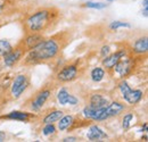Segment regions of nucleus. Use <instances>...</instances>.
Listing matches in <instances>:
<instances>
[{
    "label": "nucleus",
    "mask_w": 148,
    "mask_h": 142,
    "mask_svg": "<svg viewBox=\"0 0 148 142\" xmlns=\"http://www.w3.org/2000/svg\"><path fill=\"white\" fill-rule=\"evenodd\" d=\"M72 39L73 33L70 30H65L55 33L50 38H46L34 49L30 50L24 56L22 64L24 66H37L56 60L71 43Z\"/></svg>",
    "instance_id": "f257e3e1"
},
{
    "label": "nucleus",
    "mask_w": 148,
    "mask_h": 142,
    "mask_svg": "<svg viewBox=\"0 0 148 142\" xmlns=\"http://www.w3.org/2000/svg\"><path fill=\"white\" fill-rule=\"evenodd\" d=\"M87 138L90 141H103L104 139H107L108 135L99 126H97V125H90L89 126V130H88V133H87Z\"/></svg>",
    "instance_id": "4468645a"
},
{
    "label": "nucleus",
    "mask_w": 148,
    "mask_h": 142,
    "mask_svg": "<svg viewBox=\"0 0 148 142\" xmlns=\"http://www.w3.org/2000/svg\"><path fill=\"white\" fill-rule=\"evenodd\" d=\"M45 39H46V36H43V34L30 33V34H25V38H23L19 41V43L22 44V47L25 49V51L27 53L30 50L34 49L38 44H40Z\"/></svg>",
    "instance_id": "9b49d317"
},
{
    "label": "nucleus",
    "mask_w": 148,
    "mask_h": 142,
    "mask_svg": "<svg viewBox=\"0 0 148 142\" xmlns=\"http://www.w3.org/2000/svg\"><path fill=\"white\" fill-rule=\"evenodd\" d=\"M57 100L63 106H65V105L76 106L79 104V99L75 96L71 94L67 91V89H65V88H62V89L58 91V93H57Z\"/></svg>",
    "instance_id": "ddd939ff"
},
{
    "label": "nucleus",
    "mask_w": 148,
    "mask_h": 142,
    "mask_svg": "<svg viewBox=\"0 0 148 142\" xmlns=\"http://www.w3.org/2000/svg\"><path fill=\"white\" fill-rule=\"evenodd\" d=\"M136 66H137V58L132 56V53H130L117 61L112 73L116 74L120 77V80H123L133 73Z\"/></svg>",
    "instance_id": "20e7f679"
},
{
    "label": "nucleus",
    "mask_w": 148,
    "mask_h": 142,
    "mask_svg": "<svg viewBox=\"0 0 148 142\" xmlns=\"http://www.w3.org/2000/svg\"><path fill=\"white\" fill-rule=\"evenodd\" d=\"M147 139H148V137H147V135H144V137L141 138V140H144V141H147Z\"/></svg>",
    "instance_id": "2f4dec72"
},
{
    "label": "nucleus",
    "mask_w": 148,
    "mask_h": 142,
    "mask_svg": "<svg viewBox=\"0 0 148 142\" xmlns=\"http://www.w3.org/2000/svg\"><path fill=\"white\" fill-rule=\"evenodd\" d=\"M12 49H13V46L8 40H6V39L0 40V57L6 56Z\"/></svg>",
    "instance_id": "aec40b11"
},
{
    "label": "nucleus",
    "mask_w": 148,
    "mask_h": 142,
    "mask_svg": "<svg viewBox=\"0 0 148 142\" xmlns=\"http://www.w3.org/2000/svg\"><path fill=\"white\" fill-rule=\"evenodd\" d=\"M122 27H125V29H130L131 25L127 22H121V20H114L110 24V29L113 31H117L119 29H122Z\"/></svg>",
    "instance_id": "4be33fe9"
},
{
    "label": "nucleus",
    "mask_w": 148,
    "mask_h": 142,
    "mask_svg": "<svg viewBox=\"0 0 148 142\" xmlns=\"http://www.w3.org/2000/svg\"><path fill=\"white\" fill-rule=\"evenodd\" d=\"M53 92H54V88H51L49 84H46L40 90H38L36 92V94L30 100H27V102L23 107L27 108L30 111L38 113V111H40L42 109V107L45 106L46 102L50 99Z\"/></svg>",
    "instance_id": "7ed1b4c3"
},
{
    "label": "nucleus",
    "mask_w": 148,
    "mask_h": 142,
    "mask_svg": "<svg viewBox=\"0 0 148 142\" xmlns=\"http://www.w3.org/2000/svg\"><path fill=\"white\" fill-rule=\"evenodd\" d=\"M148 50V39L147 36H141L139 39H137L131 48V51L133 55H138V56H143L146 55Z\"/></svg>",
    "instance_id": "2eb2a0df"
},
{
    "label": "nucleus",
    "mask_w": 148,
    "mask_h": 142,
    "mask_svg": "<svg viewBox=\"0 0 148 142\" xmlns=\"http://www.w3.org/2000/svg\"><path fill=\"white\" fill-rule=\"evenodd\" d=\"M26 55L25 49L22 47L21 43H17L15 47H13V49L7 53L6 56H3V64L7 67H14L15 65H17L19 61L24 58V56Z\"/></svg>",
    "instance_id": "1a4fd4ad"
},
{
    "label": "nucleus",
    "mask_w": 148,
    "mask_h": 142,
    "mask_svg": "<svg viewBox=\"0 0 148 142\" xmlns=\"http://www.w3.org/2000/svg\"><path fill=\"white\" fill-rule=\"evenodd\" d=\"M6 138H7V135H6V132H3V131H0V142L6 141Z\"/></svg>",
    "instance_id": "bb28decb"
},
{
    "label": "nucleus",
    "mask_w": 148,
    "mask_h": 142,
    "mask_svg": "<svg viewBox=\"0 0 148 142\" xmlns=\"http://www.w3.org/2000/svg\"><path fill=\"white\" fill-rule=\"evenodd\" d=\"M125 105L122 102V101H119V100H114L110 102L106 107H104L99 118H98V122H104L111 117H115V116H119L120 114H122L124 110H125Z\"/></svg>",
    "instance_id": "6e6552de"
},
{
    "label": "nucleus",
    "mask_w": 148,
    "mask_h": 142,
    "mask_svg": "<svg viewBox=\"0 0 148 142\" xmlns=\"http://www.w3.org/2000/svg\"><path fill=\"white\" fill-rule=\"evenodd\" d=\"M108 104H110V100L105 96L99 94V93H93L89 98L88 106L92 107V108H103V107H106Z\"/></svg>",
    "instance_id": "dca6fc26"
},
{
    "label": "nucleus",
    "mask_w": 148,
    "mask_h": 142,
    "mask_svg": "<svg viewBox=\"0 0 148 142\" xmlns=\"http://www.w3.org/2000/svg\"><path fill=\"white\" fill-rule=\"evenodd\" d=\"M36 117H37V115L33 111L32 113H27V111L14 110V111H10L9 114H6V115L0 116V119H10V121H17V122L29 123L31 119H33Z\"/></svg>",
    "instance_id": "f8f14e48"
},
{
    "label": "nucleus",
    "mask_w": 148,
    "mask_h": 142,
    "mask_svg": "<svg viewBox=\"0 0 148 142\" xmlns=\"http://www.w3.org/2000/svg\"><path fill=\"white\" fill-rule=\"evenodd\" d=\"M143 130H144V132H147V123H144V126H143Z\"/></svg>",
    "instance_id": "7c9ffc66"
},
{
    "label": "nucleus",
    "mask_w": 148,
    "mask_h": 142,
    "mask_svg": "<svg viewBox=\"0 0 148 142\" xmlns=\"http://www.w3.org/2000/svg\"><path fill=\"white\" fill-rule=\"evenodd\" d=\"M105 74H106V71L104 70V67H95L90 73V77L95 83H98L104 80Z\"/></svg>",
    "instance_id": "6ab92c4d"
},
{
    "label": "nucleus",
    "mask_w": 148,
    "mask_h": 142,
    "mask_svg": "<svg viewBox=\"0 0 148 142\" xmlns=\"http://www.w3.org/2000/svg\"><path fill=\"white\" fill-rule=\"evenodd\" d=\"M5 3H6V2H5L3 0H0V13L5 9V7H6V5H5Z\"/></svg>",
    "instance_id": "cd10ccee"
},
{
    "label": "nucleus",
    "mask_w": 148,
    "mask_h": 142,
    "mask_svg": "<svg viewBox=\"0 0 148 142\" xmlns=\"http://www.w3.org/2000/svg\"><path fill=\"white\" fill-rule=\"evenodd\" d=\"M73 115H63L58 121H57V128L60 131V132H64V131H67L70 128V126L72 125L74 121Z\"/></svg>",
    "instance_id": "a211bd4d"
},
{
    "label": "nucleus",
    "mask_w": 148,
    "mask_h": 142,
    "mask_svg": "<svg viewBox=\"0 0 148 142\" xmlns=\"http://www.w3.org/2000/svg\"><path fill=\"white\" fill-rule=\"evenodd\" d=\"M56 133V126L55 123H50V124H45L42 127V134L46 137H50Z\"/></svg>",
    "instance_id": "5701e85b"
},
{
    "label": "nucleus",
    "mask_w": 148,
    "mask_h": 142,
    "mask_svg": "<svg viewBox=\"0 0 148 142\" xmlns=\"http://www.w3.org/2000/svg\"><path fill=\"white\" fill-rule=\"evenodd\" d=\"M30 85H31V81H30V76L27 74H24V73L17 74L15 76V79L13 80L10 90H9L10 100L19 99Z\"/></svg>",
    "instance_id": "423d86ee"
},
{
    "label": "nucleus",
    "mask_w": 148,
    "mask_h": 142,
    "mask_svg": "<svg viewBox=\"0 0 148 142\" xmlns=\"http://www.w3.org/2000/svg\"><path fill=\"white\" fill-rule=\"evenodd\" d=\"M143 5H144V8L148 7V0H144V1H143Z\"/></svg>",
    "instance_id": "c756f323"
},
{
    "label": "nucleus",
    "mask_w": 148,
    "mask_h": 142,
    "mask_svg": "<svg viewBox=\"0 0 148 142\" xmlns=\"http://www.w3.org/2000/svg\"><path fill=\"white\" fill-rule=\"evenodd\" d=\"M63 142H75V141H80V138H77V137H67V138H64Z\"/></svg>",
    "instance_id": "a878e982"
},
{
    "label": "nucleus",
    "mask_w": 148,
    "mask_h": 142,
    "mask_svg": "<svg viewBox=\"0 0 148 142\" xmlns=\"http://www.w3.org/2000/svg\"><path fill=\"white\" fill-rule=\"evenodd\" d=\"M84 7L87 8H92V9H104L107 7V3L104 2H95V1H88L84 3Z\"/></svg>",
    "instance_id": "b1692460"
},
{
    "label": "nucleus",
    "mask_w": 148,
    "mask_h": 142,
    "mask_svg": "<svg viewBox=\"0 0 148 142\" xmlns=\"http://www.w3.org/2000/svg\"><path fill=\"white\" fill-rule=\"evenodd\" d=\"M107 1H110V2H111V1H114V0H107Z\"/></svg>",
    "instance_id": "473e14b6"
},
{
    "label": "nucleus",
    "mask_w": 148,
    "mask_h": 142,
    "mask_svg": "<svg viewBox=\"0 0 148 142\" xmlns=\"http://www.w3.org/2000/svg\"><path fill=\"white\" fill-rule=\"evenodd\" d=\"M64 115V111L63 110H59V109H53L50 110L49 113H47L45 115V117L42 118V123L43 124H50V123H56L62 116Z\"/></svg>",
    "instance_id": "f3484780"
},
{
    "label": "nucleus",
    "mask_w": 148,
    "mask_h": 142,
    "mask_svg": "<svg viewBox=\"0 0 148 142\" xmlns=\"http://www.w3.org/2000/svg\"><path fill=\"white\" fill-rule=\"evenodd\" d=\"M117 89L120 91L122 99L129 105H137L144 98V92L140 89H132L129 83L123 79L117 84Z\"/></svg>",
    "instance_id": "39448f33"
},
{
    "label": "nucleus",
    "mask_w": 148,
    "mask_h": 142,
    "mask_svg": "<svg viewBox=\"0 0 148 142\" xmlns=\"http://www.w3.org/2000/svg\"><path fill=\"white\" fill-rule=\"evenodd\" d=\"M79 71H80L79 60H76L74 63H71V64H67V65H64L59 71L57 72L56 80L59 83H69V82H72V81H74L77 77Z\"/></svg>",
    "instance_id": "0eeeda50"
},
{
    "label": "nucleus",
    "mask_w": 148,
    "mask_h": 142,
    "mask_svg": "<svg viewBox=\"0 0 148 142\" xmlns=\"http://www.w3.org/2000/svg\"><path fill=\"white\" fill-rule=\"evenodd\" d=\"M132 119H133V113H131V111L123 116V118H122V127H123L124 131H128L130 128Z\"/></svg>",
    "instance_id": "412c9836"
},
{
    "label": "nucleus",
    "mask_w": 148,
    "mask_h": 142,
    "mask_svg": "<svg viewBox=\"0 0 148 142\" xmlns=\"http://www.w3.org/2000/svg\"><path fill=\"white\" fill-rule=\"evenodd\" d=\"M60 19V10L56 7L39 8L23 20V29L25 34L39 33L46 36L53 32Z\"/></svg>",
    "instance_id": "f03ea898"
},
{
    "label": "nucleus",
    "mask_w": 148,
    "mask_h": 142,
    "mask_svg": "<svg viewBox=\"0 0 148 142\" xmlns=\"http://www.w3.org/2000/svg\"><path fill=\"white\" fill-rule=\"evenodd\" d=\"M111 53H112V49L110 46H104V47L100 49V56H101L103 58H105L106 56H108Z\"/></svg>",
    "instance_id": "393cba45"
},
{
    "label": "nucleus",
    "mask_w": 148,
    "mask_h": 142,
    "mask_svg": "<svg viewBox=\"0 0 148 142\" xmlns=\"http://www.w3.org/2000/svg\"><path fill=\"white\" fill-rule=\"evenodd\" d=\"M143 14H144V16H145V17H147V16H148V7L144 8V10H143Z\"/></svg>",
    "instance_id": "c85d7f7f"
},
{
    "label": "nucleus",
    "mask_w": 148,
    "mask_h": 142,
    "mask_svg": "<svg viewBox=\"0 0 148 142\" xmlns=\"http://www.w3.org/2000/svg\"><path fill=\"white\" fill-rule=\"evenodd\" d=\"M130 53H132L131 49H130V51H129L128 49H124V48H121V49H119V50L115 51V53H111L108 56H106L105 58H103V60H101V65H103L104 70L106 72L112 73L114 66L117 64V61H119L120 59H122L124 56H127V55Z\"/></svg>",
    "instance_id": "9d476101"
}]
</instances>
